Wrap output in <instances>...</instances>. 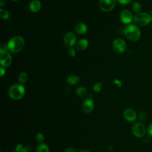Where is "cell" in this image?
<instances>
[{
    "instance_id": "obj_1",
    "label": "cell",
    "mask_w": 152,
    "mask_h": 152,
    "mask_svg": "<svg viewBox=\"0 0 152 152\" xmlns=\"http://www.w3.org/2000/svg\"><path fill=\"white\" fill-rule=\"evenodd\" d=\"M8 50L12 53H17L21 51L24 46V39L20 36L12 37L7 44Z\"/></svg>"
},
{
    "instance_id": "obj_2",
    "label": "cell",
    "mask_w": 152,
    "mask_h": 152,
    "mask_svg": "<svg viewBox=\"0 0 152 152\" xmlns=\"http://www.w3.org/2000/svg\"><path fill=\"white\" fill-rule=\"evenodd\" d=\"M126 37L132 42L138 41L141 37V31L139 27L135 24H129L124 30Z\"/></svg>"
},
{
    "instance_id": "obj_3",
    "label": "cell",
    "mask_w": 152,
    "mask_h": 152,
    "mask_svg": "<svg viewBox=\"0 0 152 152\" xmlns=\"http://www.w3.org/2000/svg\"><path fill=\"white\" fill-rule=\"evenodd\" d=\"M25 94V88L20 84H15L12 85L8 89L9 96L14 100L21 99Z\"/></svg>"
},
{
    "instance_id": "obj_4",
    "label": "cell",
    "mask_w": 152,
    "mask_h": 152,
    "mask_svg": "<svg viewBox=\"0 0 152 152\" xmlns=\"http://www.w3.org/2000/svg\"><path fill=\"white\" fill-rule=\"evenodd\" d=\"M151 20V16L145 12H139L135 15L133 18L134 24L138 27H143L148 24Z\"/></svg>"
},
{
    "instance_id": "obj_5",
    "label": "cell",
    "mask_w": 152,
    "mask_h": 152,
    "mask_svg": "<svg viewBox=\"0 0 152 152\" xmlns=\"http://www.w3.org/2000/svg\"><path fill=\"white\" fill-rule=\"evenodd\" d=\"M117 0H100L99 7L100 9L104 12L112 10L116 5Z\"/></svg>"
},
{
    "instance_id": "obj_6",
    "label": "cell",
    "mask_w": 152,
    "mask_h": 152,
    "mask_svg": "<svg viewBox=\"0 0 152 152\" xmlns=\"http://www.w3.org/2000/svg\"><path fill=\"white\" fill-rule=\"evenodd\" d=\"M126 48L125 42L122 39H116L112 43V49L117 53H123Z\"/></svg>"
},
{
    "instance_id": "obj_7",
    "label": "cell",
    "mask_w": 152,
    "mask_h": 152,
    "mask_svg": "<svg viewBox=\"0 0 152 152\" xmlns=\"http://www.w3.org/2000/svg\"><path fill=\"white\" fill-rule=\"evenodd\" d=\"M132 131L135 137H142L145 134V127L141 122H137L133 125Z\"/></svg>"
},
{
    "instance_id": "obj_8",
    "label": "cell",
    "mask_w": 152,
    "mask_h": 152,
    "mask_svg": "<svg viewBox=\"0 0 152 152\" xmlns=\"http://www.w3.org/2000/svg\"><path fill=\"white\" fill-rule=\"evenodd\" d=\"M76 36L72 32H68L64 37V42L65 46L68 48H71L76 43Z\"/></svg>"
},
{
    "instance_id": "obj_9",
    "label": "cell",
    "mask_w": 152,
    "mask_h": 152,
    "mask_svg": "<svg viewBox=\"0 0 152 152\" xmlns=\"http://www.w3.org/2000/svg\"><path fill=\"white\" fill-rule=\"evenodd\" d=\"M119 18L121 22L125 24L131 23L134 18L132 12L128 10H124L122 11L120 13Z\"/></svg>"
},
{
    "instance_id": "obj_10",
    "label": "cell",
    "mask_w": 152,
    "mask_h": 152,
    "mask_svg": "<svg viewBox=\"0 0 152 152\" xmlns=\"http://www.w3.org/2000/svg\"><path fill=\"white\" fill-rule=\"evenodd\" d=\"M0 64L1 67L5 68L8 66L12 62V57L8 51L0 53Z\"/></svg>"
},
{
    "instance_id": "obj_11",
    "label": "cell",
    "mask_w": 152,
    "mask_h": 152,
    "mask_svg": "<svg viewBox=\"0 0 152 152\" xmlns=\"http://www.w3.org/2000/svg\"><path fill=\"white\" fill-rule=\"evenodd\" d=\"M94 106V102L91 98H87L85 99L83 103V109L86 113L91 112L93 110Z\"/></svg>"
},
{
    "instance_id": "obj_12",
    "label": "cell",
    "mask_w": 152,
    "mask_h": 152,
    "mask_svg": "<svg viewBox=\"0 0 152 152\" xmlns=\"http://www.w3.org/2000/svg\"><path fill=\"white\" fill-rule=\"evenodd\" d=\"M124 116L126 121L129 122H133L135 121L137 118V113L133 109L128 108L124 110Z\"/></svg>"
},
{
    "instance_id": "obj_13",
    "label": "cell",
    "mask_w": 152,
    "mask_h": 152,
    "mask_svg": "<svg viewBox=\"0 0 152 152\" xmlns=\"http://www.w3.org/2000/svg\"><path fill=\"white\" fill-rule=\"evenodd\" d=\"M87 26L84 23H77L74 27L75 31L79 34H85L87 31Z\"/></svg>"
},
{
    "instance_id": "obj_14",
    "label": "cell",
    "mask_w": 152,
    "mask_h": 152,
    "mask_svg": "<svg viewBox=\"0 0 152 152\" xmlns=\"http://www.w3.org/2000/svg\"><path fill=\"white\" fill-rule=\"evenodd\" d=\"M42 7L41 2L39 0H33L29 4L30 10L33 12H38Z\"/></svg>"
},
{
    "instance_id": "obj_15",
    "label": "cell",
    "mask_w": 152,
    "mask_h": 152,
    "mask_svg": "<svg viewBox=\"0 0 152 152\" xmlns=\"http://www.w3.org/2000/svg\"><path fill=\"white\" fill-rule=\"evenodd\" d=\"M88 46V41L86 39H82L80 40L76 44V49L79 51L85 50Z\"/></svg>"
},
{
    "instance_id": "obj_16",
    "label": "cell",
    "mask_w": 152,
    "mask_h": 152,
    "mask_svg": "<svg viewBox=\"0 0 152 152\" xmlns=\"http://www.w3.org/2000/svg\"><path fill=\"white\" fill-rule=\"evenodd\" d=\"M67 82L70 85H75L80 82V78L78 76L73 75L69 76L67 78Z\"/></svg>"
},
{
    "instance_id": "obj_17",
    "label": "cell",
    "mask_w": 152,
    "mask_h": 152,
    "mask_svg": "<svg viewBox=\"0 0 152 152\" xmlns=\"http://www.w3.org/2000/svg\"><path fill=\"white\" fill-rule=\"evenodd\" d=\"M77 94L81 97H85L88 94V91L85 87H79L76 90Z\"/></svg>"
},
{
    "instance_id": "obj_18",
    "label": "cell",
    "mask_w": 152,
    "mask_h": 152,
    "mask_svg": "<svg viewBox=\"0 0 152 152\" xmlns=\"http://www.w3.org/2000/svg\"><path fill=\"white\" fill-rule=\"evenodd\" d=\"M36 152H49L48 146L44 143L39 144L36 149Z\"/></svg>"
},
{
    "instance_id": "obj_19",
    "label": "cell",
    "mask_w": 152,
    "mask_h": 152,
    "mask_svg": "<svg viewBox=\"0 0 152 152\" xmlns=\"http://www.w3.org/2000/svg\"><path fill=\"white\" fill-rule=\"evenodd\" d=\"M131 7H132V10H133V11L136 12V13H139V12L141 10V4L138 2H137V1L133 2L132 4Z\"/></svg>"
},
{
    "instance_id": "obj_20",
    "label": "cell",
    "mask_w": 152,
    "mask_h": 152,
    "mask_svg": "<svg viewBox=\"0 0 152 152\" xmlns=\"http://www.w3.org/2000/svg\"><path fill=\"white\" fill-rule=\"evenodd\" d=\"M28 80V75L26 72H21L18 76V81L21 83H25Z\"/></svg>"
},
{
    "instance_id": "obj_21",
    "label": "cell",
    "mask_w": 152,
    "mask_h": 152,
    "mask_svg": "<svg viewBox=\"0 0 152 152\" xmlns=\"http://www.w3.org/2000/svg\"><path fill=\"white\" fill-rule=\"evenodd\" d=\"M0 16L4 20H7L9 18V13L8 12L4 10V9H1L0 10Z\"/></svg>"
},
{
    "instance_id": "obj_22",
    "label": "cell",
    "mask_w": 152,
    "mask_h": 152,
    "mask_svg": "<svg viewBox=\"0 0 152 152\" xmlns=\"http://www.w3.org/2000/svg\"><path fill=\"white\" fill-rule=\"evenodd\" d=\"M102 89V83H97L93 86V90L95 92H100Z\"/></svg>"
},
{
    "instance_id": "obj_23",
    "label": "cell",
    "mask_w": 152,
    "mask_h": 152,
    "mask_svg": "<svg viewBox=\"0 0 152 152\" xmlns=\"http://www.w3.org/2000/svg\"><path fill=\"white\" fill-rule=\"evenodd\" d=\"M147 118V113L145 111H142L140 113L139 115H138V119L140 121H144L146 119V118Z\"/></svg>"
},
{
    "instance_id": "obj_24",
    "label": "cell",
    "mask_w": 152,
    "mask_h": 152,
    "mask_svg": "<svg viewBox=\"0 0 152 152\" xmlns=\"http://www.w3.org/2000/svg\"><path fill=\"white\" fill-rule=\"evenodd\" d=\"M36 140L39 142H42L44 141V136L42 133H38L36 135Z\"/></svg>"
},
{
    "instance_id": "obj_25",
    "label": "cell",
    "mask_w": 152,
    "mask_h": 152,
    "mask_svg": "<svg viewBox=\"0 0 152 152\" xmlns=\"http://www.w3.org/2000/svg\"><path fill=\"white\" fill-rule=\"evenodd\" d=\"M7 49H8L7 45H5L4 43L1 44V45L0 46V53H2L5 51H7L8 50Z\"/></svg>"
},
{
    "instance_id": "obj_26",
    "label": "cell",
    "mask_w": 152,
    "mask_h": 152,
    "mask_svg": "<svg viewBox=\"0 0 152 152\" xmlns=\"http://www.w3.org/2000/svg\"><path fill=\"white\" fill-rule=\"evenodd\" d=\"M75 53H76L75 50L73 48H69V49L68 50V54H69V55L70 56H71V57L75 56Z\"/></svg>"
},
{
    "instance_id": "obj_27",
    "label": "cell",
    "mask_w": 152,
    "mask_h": 152,
    "mask_svg": "<svg viewBox=\"0 0 152 152\" xmlns=\"http://www.w3.org/2000/svg\"><path fill=\"white\" fill-rule=\"evenodd\" d=\"M117 1H118L120 4L122 5H126L129 4L132 1V0H117Z\"/></svg>"
},
{
    "instance_id": "obj_28",
    "label": "cell",
    "mask_w": 152,
    "mask_h": 152,
    "mask_svg": "<svg viewBox=\"0 0 152 152\" xmlns=\"http://www.w3.org/2000/svg\"><path fill=\"white\" fill-rule=\"evenodd\" d=\"M113 84L115 85H116L118 87H120L122 86V83L118 79H115L113 80Z\"/></svg>"
},
{
    "instance_id": "obj_29",
    "label": "cell",
    "mask_w": 152,
    "mask_h": 152,
    "mask_svg": "<svg viewBox=\"0 0 152 152\" xmlns=\"http://www.w3.org/2000/svg\"><path fill=\"white\" fill-rule=\"evenodd\" d=\"M147 132L150 136L152 137V124L148 125L147 128Z\"/></svg>"
},
{
    "instance_id": "obj_30",
    "label": "cell",
    "mask_w": 152,
    "mask_h": 152,
    "mask_svg": "<svg viewBox=\"0 0 152 152\" xmlns=\"http://www.w3.org/2000/svg\"><path fill=\"white\" fill-rule=\"evenodd\" d=\"M23 147L21 144H18L16 147V152H21Z\"/></svg>"
},
{
    "instance_id": "obj_31",
    "label": "cell",
    "mask_w": 152,
    "mask_h": 152,
    "mask_svg": "<svg viewBox=\"0 0 152 152\" xmlns=\"http://www.w3.org/2000/svg\"><path fill=\"white\" fill-rule=\"evenodd\" d=\"M5 68H3V67H1L0 68V76L1 77H2L5 74Z\"/></svg>"
},
{
    "instance_id": "obj_32",
    "label": "cell",
    "mask_w": 152,
    "mask_h": 152,
    "mask_svg": "<svg viewBox=\"0 0 152 152\" xmlns=\"http://www.w3.org/2000/svg\"><path fill=\"white\" fill-rule=\"evenodd\" d=\"M64 152H77L76 150L73 148H66Z\"/></svg>"
},
{
    "instance_id": "obj_33",
    "label": "cell",
    "mask_w": 152,
    "mask_h": 152,
    "mask_svg": "<svg viewBox=\"0 0 152 152\" xmlns=\"http://www.w3.org/2000/svg\"><path fill=\"white\" fill-rule=\"evenodd\" d=\"M7 1V0H0V5L2 7V6H3L4 4H5V2Z\"/></svg>"
},
{
    "instance_id": "obj_34",
    "label": "cell",
    "mask_w": 152,
    "mask_h": 152,
    "mask_svg": "<svg viewBox=\"0 0 152 152\" xmlns=\"http://www.w3.org/2000/svg\"><path fill=\"white\" fill-rule=\"evenodd\" d=\"M80 152H90V151H89L87 150H81Z\"/></svg>"
},
{
    "instance_id": "obj_35",
    "label": "cell",
    "mask_w": 152,
    "mask_h": 152,
    "mask_svg": "<svg viewBox=\"0 0 152 152\" xmlns=\"http://www.w3.org/2000/svg\"><path fill=\"white\" fill-rule=\"evenodd\" d=\"M12 1H17L18 0H12Z\"/></svg>"
}]
</instances>
